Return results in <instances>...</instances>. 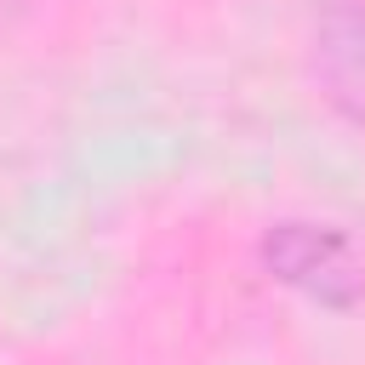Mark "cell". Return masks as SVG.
<instances>
[{"label": "cell", "instance_id": "cell-1", "mask_svg": "<svg viewBox=\"0 0 365 365\" xmlns=\"http://www.w3.org/2000/svg\"><path fill=\"white\" fill-rule=\"evenodd\" d=\"M257 268L325 314H354L365 302V251L348 228L319 217H279L257 234Z\"/></svg>", "mask_w": 365, "mask_h": 365}, {"label": "cell", "instance_id": "cell-2", "mask_svg": "<svg viewBox=\"0 0 365 365\" xmlns=\"http://www.w3.org/2000/svg\"><path fill=\"white\" fill-rule=\"evenodd\" d=\"M314 80L336 114L365 120V0H325L319 6Z\"/></svg>", "mask_w": 365, "mask_h": 365}]
</instances>
